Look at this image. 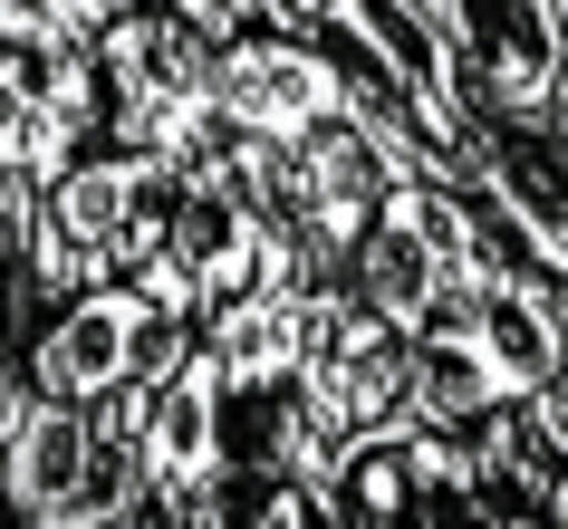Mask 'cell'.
<instances>
[{
  "label": "cell",
  "instance_id": "cell-1",
  "mask_svg": "<svg viewBox=\"0 0 568 529\" xmlns=\"http://www.w3.org/2000/svg\"><path fill=\"white\" fill-rule=\"evenodd\" d=\"M145 385H116L97 405L30 395L10 414V434H0V520H20V529H135Z\"/></svg>",
  "mask_w": 568,
  "mask_h": 529
},
{
  "label": "cell",
  "instance_id": "cell-2",
  "mask_svg": "<svg viewBox=\"0 0 568 529\" xmlns=\"http://www.w3.org/2000/svg\"><path fill=\"white\" fill-rule=\"evenodd\" d=\"M164 193L174 164L145 145H88L78 164H59L30 193V318L68 289L125 279L164 241Z\"/></svg>",
  "mask_w": 568,
  "mask_h": 529
},
{
  "label": "cell",
  "instance_id": "cell-3",
  "mask_svg": "<svg viewBox=\"0 0 568 529\" xmlns=\"http://www.w3.org/2000/svg\"><path fill=\"white\" fill-rule=\"evenodd\" d=\"M212 49L193 20L154 10V0H106V20L88 30L97 59V145H145L164 164L203 154L222 135L212 116Z\"/></svg>",
  "mask_w": 568,
  "mask_h": 529
},
{
  "label": "cell",
  "instance_id": "cell-4",
  "mask_svg": "<svg viewBox=\"0 0 568 529\" xmlns=\"http://www.w3.org/2000/svg\"><path fill=\"white\" fill-rule=\"evenodd\" d=\"M154 251L174 261L193 318H212V308L241 298V289H270V279H308V261L290 251V232L270 222V203H261V183H251V164H241L232 135H212L203 154L174 164L164 241H154Z\"/></svg>",
  "mask_w": 568,
  "mask_h": 529
},
{
  "label": "cell",
  "instance_id": "cell-5",
  "mask_svg": "<svg viewBox=\"0 0 568 529\" xmlns=\"http://www.w3.org/2000/svg\"><path fill=\"white\" fill-rule=\"evenodd\" d=\"M183 337H193V327L164 318L135 279H97V289L49 298V308L10 337V356H20V385H30V395L97 405V395H116V385L164 376L183 356Z\"/></svg>",
  "mask_w": 568,
  "mask_h": 529
},
{
  "label": "cell",
  "instance_id": "cell-6",
  "mask_svg": "<svg viewBox=\"0 0 568 529\" xmlns=\"http://www.w3.org/2000/svg\"><path fill=\"white\" fill-rule=\"evenodd\" d=\"M232 145H241V164H251V183H261L270 222H280L290 251L308 261V279H337L357 222L395 183L386 154L366 145V125L357 116H318V125H300V135H232Z\"/></svg>",
  "mask_w": 568,
  "mask_h": 529
},
{
  "label": "cell",
  "instance_id": "cell-7",
  "mask_svg": "<svg viewBox=\"0 0 568 529\" xmlns=\"http://www.w3.org/2000/svg\"><path fill=\"white\" fill-rule=\"evenodd\" d=\"M222 481H232V434H222V366L203 337L145 385L135 424V529H222Z\"/></svg>",
  "mask_w": 568,
  "mask_h": 529
},
{
  "label": "cell",
  "instance_id": "cell-8",
  "mask_svg": "<svg viewBox=\"0 0 568 529\" xmlns=\"http://www.w3.org/2000/svg\"><path fill=\"white\" fill-rule=\"evenodd\" d=\"M328 529H473L463 491V434H434L415 414L328 442Z\"/></svg>",
  "mask_w": 568,
  "mask_h": 529
},
{
  "label": "cell",
  "instance_id": "cell-9",
  "mask_svg": "<svg viewBox=\"0 0 568 529\" xmlns=\"http://www.w3.org/2000/svg\"><path fill=\"white\" fill-rule=\"evenodd\" d=\"M300 405L318 424V442L395 424L405 414V327L376 318L366 298H347L337 279H308V298H300Z\"/></svg>",
  "mask_w": 568,
  "mask_h": 529
},
{
  "label": "cell",
  "instance_id": "cell-10",
  "mask_svg": "<svg viewBox=\"0 0 568 529\" xmlns=\"http://www.w3.org/2000/svg\"><path fill=\"white\" fill-rule=\"evenodd\" d=\"M318 30L347 39L376 78H386V96L405 106V116L434 135V145L473 174V96H463V59H453V30L424 10V0H318Z\"/></svg>",
  "mask_w": 568,
  "mask_h": 529
},
{
  "label": "cell",
  "instance_id": "cell-11",
  "mask_svg": "<svg viewBox=\"0 0 568 529\" xmlns=\"http://www.w3.org/2000/svg\"><path fill=\"white\" fill-rule=\"evenodd\" d=\"M212 116L222 135H300L318 116H347V59L328 30H232L212 49Z\"/></svg>",
  "mask_w": 568,
  "mask_h": 529
},
{
  "label": "cell",
  "instance_id": "cell-12",
  "mask_svg": "<svg viewBox=\"0 0 568 529\" xmlns=\"http://www.w3.org/2000/svg\"><path fill=\"white\" fill-rule=\"evenodd\" d=\"M337 289L366 298L376 318L424 327L463 279H453V222H444V183H386L376 212L357 222L347 261H337Z\"/></svg>",
  "mask_w": 568,
  "mask_h": 529
},
{
  "label": "cell",
  "instance_id": "cell-13",
  "mask_svg": "<svg viewBox=\"0 0 568 529\" xmlns=\"http://www.w3.org/2000/svg\"><path fill=\"white\" fill-rule=\"evenodd\" d=\"M97 145V59L88 39H0V164L49 183Z\"/></svg>",
  "mask_w": 568,
  "mask_h": 529
},
{
  "label": "cell",
  "instance_id": "cell-14",
  "mask_svg": "<svg viewBox=\"0 0 568 529\" xmlns=\"http://www.w3.org/2000/svg\"><path fill=\"white\" fill-rule=\"evenodd\" d=\"M453 59H463V96L473 116H539L568 68V39L539 0H453L444 10Z\"/></svg>",
  "mask_w": 568,
  "mask_h": 529
},
{
  "label": "cell",
  "instance_id": "cell-15",
  "mask_svg": "<svg viewBox=\"0 0 568 529\" xmlns=\"http://www.w3.org/2000/svg\"><path fill=\"white\" fill-rule=\"evenodd\" d=\"M473 183L520 222L549 279H568V145L539 116H481L473 125Z\"/></svg>",
  "mask_w": 568,
  "mask_h": 529
},
{
  "label": "cell",
  "instance_id": "cell-16",
  "mask_svg": "<svg viewBox=\"0 0 568 529\" xmlns=\"http://www.w3.org/2000/svg\"><path fill=\"white\" fill-rule=\"evenodd\" d=\"M30 193L10 164H0V347L30 327Z\"/></svg>",
  "mask_w": 568,
  "mask_h": 529
},
{
  "label": "cell",
  "instance_id": "cell-17",
  "mask_svg": "<svg viewBox=\"0 0 568 529\" xmlns=\"http://www.w3.org/2000/svg\"><path fill=\"white\" fill-rule=\"evenodd\" d=\"M106 20V0H0V39H88Z\"/></svg>",
  "mask_w": 568,
  "mask_h": 529
},
{
  "label": "cell",
  "instance_id": "cell-18",
  "mask_svg": "<svg viewBox=\"0 0 568 529\" xmlns=\"http://www.w3.org/2000/svg\"><path fill=\"white\" fill-rule=\"evenodd\" d=\"M154 10H174V20H193L203 39H232V30H251V0H154Z\"/></svg>",
  "mask_w": 568,
  "mask_h": 529
},
{
  "label": "cell",
  "instance_id": "cell-19",
  "mask_svg": "<svg viewBox=\"0 0 568 529\" xmlns=\"http://www.w3.org/2000/svg\"><path fill=\"white\" fill-rule=\"evenodd\" d=\"M251 20H270V30H318V0H251Z\"/></svg>",
  "mask_w": 568,
  "mask_h": 529
},
{
  "label": "cell",
  "instance_id": "cell-20",
  "mask_svg": "<svg viewBox=\"0 0 568 529\" xmlns=\"http://www.w3.org/2000/svg\"><path fill=\"white\" fill-rule=\"evenodd\" d=\"M539 10H549V20H559V39H568V0H539Z\"/></svg>",
  "mask_w": 568,
  "mask_h": 529
}]
</instances>
